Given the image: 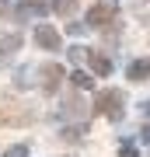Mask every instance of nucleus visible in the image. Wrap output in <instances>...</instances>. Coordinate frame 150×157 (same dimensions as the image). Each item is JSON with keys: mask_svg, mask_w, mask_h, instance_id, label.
Here are the masks:
<instances>
[{"mask_svg": "<svg viewBox=\"0 0 150 157\" xmlns=\"http://www.w3.org/2000/svg\"><path fill=\"white\" fill-rule=\"evenodd\" d=\"M39 42L49 45V49H56V45H60V35H56L52 28H39Z\"/></svg>", "mask_w": 150, "mask_h": 157, "instance_id": "nucleus-1", "label": "nucleus"}, {"mask_svg": "<svg viewBox=\"0 0 150 157\" xmlns=\"http://www.w3.org/2000/svg\"><path fill=\"white\" fill-rule=\"evenodd\" d=\"M108 17H112L108 7H94V11L87 14V21H91V25H101V21H108Z\"/></svg>", "mask_w": 150, "mask_h": 157, "instance_id": "nucleus-2", "label": "nucleus"}, {"mask_svg": "<svg viewBox=\"0 0 150 157\" xmlns=\"http://www.w3.org/2000/svg\"><path fill=\"white\" fill-rule=\"evenodd\" d=\"M52 7H56V11H60V14H70V11H73V0H56Z\"/></svg>", "mask_w": 150, "mask_h": 157, "instance_id": "nucleus-3", "label": "nucleus"}, {"mask_svg": "<svg viewBox=\"0 0 150 157\" xmlns=\"http://www.w3.org/2000/svg\"><path fill=\"white\" fill-rule=\"evenodd\" d=\"M91 63H94V70H101V73L108 70V59H105V56H94V59H91Z\"/></svg>", "mask_w": 150, "mask_h": 157, "instance_id": "nucleus-4", "label": "nucleus"}, {"mask_svg": "<svg viewBox=\"0 0 150 157\" xmlns=\"http://www.w3.org/2000/svg\"><path fill=\"white\" fill-rule=\"evenodd\" d=\"M73 84H77V87H91V80L84 77V73H77V77H73Z\"/></svg>", "mask_w": 150, "mask_h": 157, "instance_id": "nucleus-5", "label": "nucleus"}, {"mask_svg": "<svg viewBox=\"0 0 150 157\" xmlns=\"http://www.w3.org/2000/svg\"><path fill=\"white\" fill-rule=\"evenodd\" d=\"M28 150H25V147H14V150H7V157H25Z\"/></svg>", "mask_w": 150, "mask_h": 157, "instance_id": "nucleus-6", "label": "nucleus"}]
</instances>
